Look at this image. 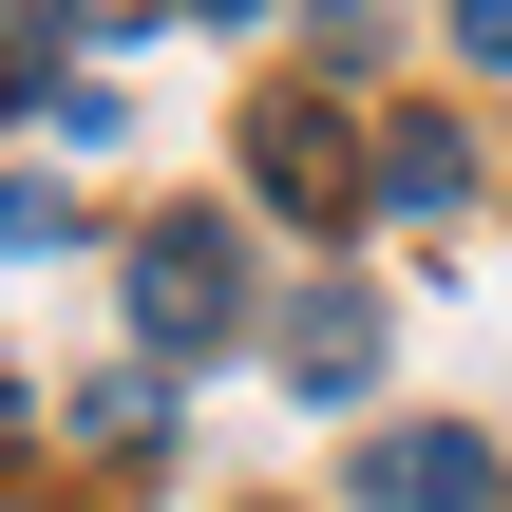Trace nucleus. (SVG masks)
Listing matches in <instances>:
<instances>
[{"label": "nucleus", "mask_w": 512, "mask_h": 512, "mask_svg": "<svg viewBox=\"0 0 512 512\" xmlns=\"http://www.w3.org/2000/svg\"><path fill=\"white\" fill-rule=\"evenodd\" d=\"M361 494L380 512H512L494 437H361Z\"/></svg>", "instance_id": "obj_2"}, {"label": "nucleus", "mask_w": 512, "mask_h": 512, "mask_svg": "<svg viewBox=\"0 0 512 512\" xmlns=\"http://www.w3.org/2000/svg\"><path fill=\"white\" fill-rule=\"evenodd\" d=\"M456 57H494V76H512V0H475V19H456Z\"/></svg>", "instance_id": "obj_8"}, {"label": "nucleus", "mask_w": 512, "mask_h": 512, "mask_svg": "<svg viewBox=\"0 0 512 512\" xmlns=\"http://www.w3.org/2000/svg\"><path fill=\"white\" fill-rule=\"evenodd\" d=\"M133 342H152V361H228V342H247V228H228V209H171V228L133 247Z\"/></svg>", "instance_id": "obj_1"}, {"label": "nucleus", "mask_w": 512, "mask_h": 512, "mask_svg": "<svg viewBox=\"0 0 512 512\" xmlns=\"http://www.w3.org/2000/svg\"><path fill=\"white\" fill-rule=\"evenodd\" d=\"M152 418H171V380H152V361H114V380H95V399H76V437H95V456H133V437H152Z\"/></svg>", "instance_id": "obj_5"}, {"label": "nucleus", "mask_w": 512, "mask_h": 512, "mask_svg": "<svg viewBox=\"0 0 512 512\" xmlns=\"http://www.w3.org/2000/svg\"><path fill=\"white\" fill-rule=\"evenodd\" d=\"M285 380H304V399H361V380H380V304H304V323H285Z\"/></svg>", "instance_id": "obj_3"}, {"label": "nucleus", "mask_w": 512, "mask_h": 512, "mask_svg": "<svg viewBox=\"0 0 512 512\" xmlns=\"http://www.w3.org/2000/svg\"><path fill=\"white\" fill-rule=\"evenodd\" d=\"M266 190H285V209H323V190H342V133H323V114H285V133H266Z\"/></svg>", "instance_id": "obj_6"}, {"label": "nucleus", "mask_w": 512, "mask_h": 512, "mask_svg": "<svg viewBox=\"0 0 512 512\" xmlns=\"http://www.w3.org/2000/svg\"><path fill=\"white\" fill-rule=\"evenodd\" d=\"M57 228H76V190H57V171H0V247H19V266H38V247H57Z\"/></svg>", "instance_id": "obj_7"}, {"label": "nucleus", "mask_w": 512, "mask_h": 512, "mask_svg": "<svg viewBox=\"0 0 512 512\" xmlns=\"http://www.w3.org/2000/svg\"><path fill=\"white\" fill-rule=\"evenodd\" d=\"M456 190H475L456 133H399V152H380V209H456Z\"/></svg>", "instance_id": "obj_4"}]
</instances>
